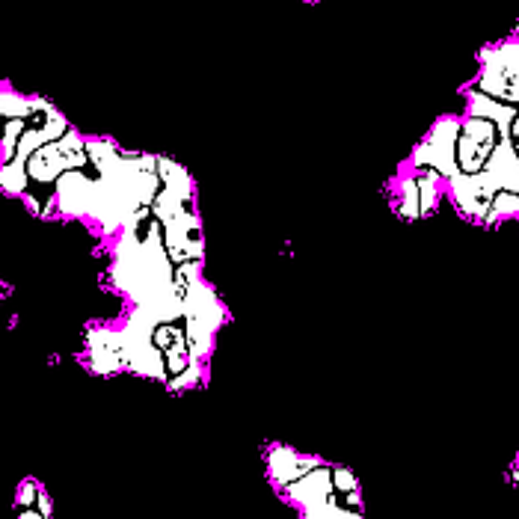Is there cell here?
I'll list each match as a JSON object with an SVG mask.
<instances>
[{
  "instance_id": "1",
  "label": "cell",
  "mask_w": 519,
  "mask_h": 519,
  "mask_svg": "<svg viewBox=\"0 0 519 519\" xmlns=\"http://www.w3.org/2000/svg\"><path fill=\"white\" fill-rule=\"evenodd\" d=\"M460 125L463 119L457 116H442L431 128V134L416 146L410 167L416 173H433L442 181H451L460 173L457 167V140H460Z\"/></svg>"
},
{
  "instance_id": "2",
  "label": "cell",
  "mask_w": 519,
  "mask_h": 519,
  "mask_svg": "<svg viewBox=\"0 0 519 519\" xmlns=\"http://www.w3.org/2000/svg\"><path fill=\"white\" fill-rule=\"evenodd\" d=\"M445 190L451 196V202L457 205V211L475 223H487V214H490V205L499 193V187L493 184V178L487 173L466 175L457 173L451 181H445Z\"/></svg>"
},
{
  "instance_id": "3",
  "label": "cell",
  "mask_w": 519,
  "mask_h": 519,
  "mask_svg": "<svg viewBox=\"0 0 519 519\" xmlns=\"http://www.w3.org/2000/svg\"><path fill=\"white\" fill-rule=\"evenodd\" d=\"M226 321H229V312H226L223 300L214 294V288L205 279H199L196 285H190L184 291V324L211 330L217 336V330Z\"/></svg>"
},
{
  "instance_id": "4",
  "label": "cell",
  "mask_w": 519,
  "mask_h": 519,
  "mask_svg": "<svg viewBox=\"0 0 519 519\" xmlns=\"http://www.w3.org/2000/svg\"><path fill=\"white\" fill-rule=\"evenodd\" d=\"M285 499L300 505L303 511L312 505H324L330 499H336V487H333V466L321 463L312 472H306L303 478H297L294 484L285 487Z\"/></svg>"
},
{
  "instance_id": "5",
  "label": "cell",
  "mask_w": 519,
  "mask_h": 519,
  "mask_svg": "<svg viewBox=\"0 0 519 519\" xmlns=\"http://www.w3.org/2000/svg\"><path fill=\"white\" fill-rule=\"evenodd\" d=\"M324 460L315 457V454H300L288 445H273L267 448V472H270V481L276 487H288L294 484L297 478H303L306 472H312L315 466H321Z\"/></svg>"
},
{
  "instance_id": "6",
  "label": "cell",
  "mask_w": 519,
  "mask_h": 519,
  "mask_svg": "<svg viewBox=\"0 0 519 519\" xmlns=\"http://www.w3.org/2000/svg\"><path fill=\"white\" fill-rule=\"evenodd\" d=\"M95 199V178L84 170H69L57 181V208L66 217H89Z\"/></svg>"
},
{
  "instance_id": "7",
  "label": "cell",
  "mask_w": 519,
  "mask_h": 519,
  "mask_svg": "<svg viewBox=\"0 0 519 519\" xmlns=\"http://www.w3.org/2000/svg\"><path fill=\"white\" fill-rule=\"evenodd\" d=\"M87 353L89 365L95 374H116L125 368V356H122V333L119 330H89L87 333Z\"/></svg>"
},
{
  "instance_id": "8",
  "label": "cell",
  "mask_w": 519,
  "mask_h": 519,
  "mask_svg": "<svg viewBox=\"0 0 519 519\" xmlns=\"http://www.w3.org/2000/svg\"><path fill=\"white\" fill-rule=\"evenodd\" d=\"M69 170H72V164H69V158L60 152L57 143L39 149V152L27 161V178L36 181V184H51V181L57 184L60 175H66Z\"/></svg>"
},
{
  "instance_id": "9",
  "label": "cell",
  "mask_w": 519,
  "mask_h": 519,
  "mask_svg": "<svg viewBox=\"0 0 519 519\" xmlns=\"http://www.w3.org/2000/svg\"><path fill=\"white\" fill-rule=\"evenodd\" d=\"M158 175H161V187L164 190L181 196L184 202H193V178H190V173L181 164H175L170 158H161L158 155Z\"/></svg>"
},
{
  "instance_id": "10",
  "label": "cell",
  "mask_w": 519,
  "mask_h": 519,
  "mask_svg": "<svg viewBox=\"0 0 519 519\" xmlns=\"http://www.w3.org/2000/svg\"><path fill=\"white\" fill-rule=\"evenodd\" d=\"M395 196H398V202H395V208H398V214L404 217V220H419L422 217V199H419V175H407V178H401L398 181V187H395Z\"/></svg>"
},
{
  "instance_id": "11",
  "label": "cell",
  "mask_w": 519,
  "mask_h": 519,
  "mask_svg": "<svg viewBox=\"0 0 519 519\" xmlns=\"http://www.w3.org/2000/svg\"><path fill=\"white\" fill-rule=\"evenodd\" d=\"M0 116H6V122H27L33 119V104L18 92H0Z\"/></svg>"
},
{
  "instance_id": "12",
  "label": "cell",
  "mask_w": 519,
  "mask_h": 519,
  "mask_svg": "<svg viewBox=\"0 0 519 519\" xmlns=\"http://www.w3.org/2000/svg\"><path fill=\"white\" fill-rule=\"evenodd\" d=\"M27 164L21 161H9L0 167V190H6L9 196H24L27 190Z\"/></svg>"
},
{
  "instance_id": "13",
  "label": "cell",
  "mask_w": 519,
  "mask_h": 519,
  "mask_svg": "<svg viewBox=\"0 0 519 519\" xmlns=\"http://www.w3.org/2000/svg\"><path fill=\"white\" fill-rule=\"evenodd\" d=\"M519 217V193H508V190H499L493 205H490V214H487V223L484 226H496L502 220H511Z\"/></svg>"
},
{
  "instance_id": "14",
  "label": "cell",
  "mask_w": 519,
  "mask_h": 519,
  "mask_svg": "<svg viewBox=\"0 0 519 519\" xmlns=\"http://www.w3.org/2000/svg\"><path fill=\"white\" fill-rule=\"evenodd\" d=\"M24 131H27V122H6L3 125V140H0V152H3V161L9 164L12 158H15V149H18V143H21V137H24Z\"/></svg>"
},
{
  "instance_id": "15",
  "label": "cell",
  "mask_w": 519,
  "mask_h": 519,
  "mask_svg": "<svg viewBox=\"0 0 519 519\" xmlns=\"http://www.w3.org/2000/svg\"><path fill=\"white\" fill-rule=\"evenodd\" d=\"M202 377H205V368H202V362H190L181 374H175L167 380V386L173 389V392H184V389H193V386H199L202 383Z\"/></svg>"
},
{
  "instance_id": "16",
  "label": "cell",
  "mask_w": 519,
  "mask_h": 519,
  "mask_svg": "<svg viewBox=\"0 0 519 519\" xmlns=\"http://www.w3.org/2000/svg\"><path fill=\"white\" fill-rule=\"evenodd\" d=\"M333 487L339 496H353L359 493V484H356V475L345 469V466H333Z\"/></svg>"
},
{
  "instance_id": "17",
  "label": "cell",
  "mask_w": 519,
  "mask_h": 519,
  "mask_svg": "<svg viewBox=\"0 0 519 519\" xmlns=\"http://www.w3.org/2000/svg\"><path fill=\"white\" fill-rule=\"evenodd\" d=\"M39 487H36V481H24L21 487H18V508L24 511V508H33L36 502H39Z\"/></svg>"
},
{
  "instance_id": "18",
  "label": "cell",
  "mask_w": 519,
  "mask_h": 519,
  "mask_svg": "<svg viewBox=\"0 0 519 519\" xmlns=\"http://www.w3.org/2000/svg\"><path fill=\"white\" fill-rule=\"evenodd\" d=\"M21 519H45V517H42L39 511H33V508H24V511H21Z\"/></svg>"
}]
</instances>
